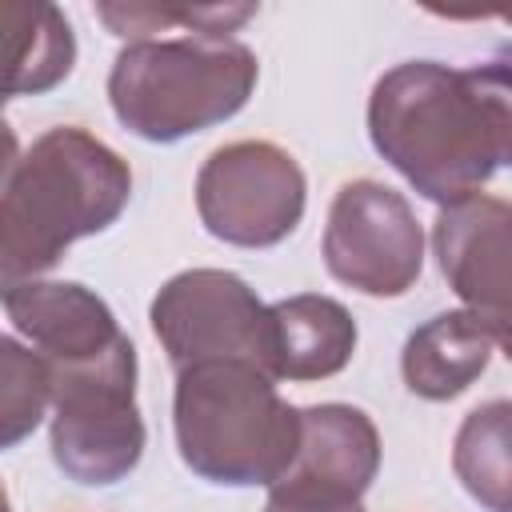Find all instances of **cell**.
<instances>
[{
    "instance_id": "cell-9",
    "label": "cell",
    "mask_w": 512,
    "mask_h": 512,
    "mask_svg": "<svg viewBox=\"0 0 512 512\" xmlns=\"http://www.w3.org/2000/svg\"><path fill=\"white\" fill-rule=\"evenodd\" d=\"M432 244L448 288L512 360V204L484 192L444 204Z\"/></svg>"
},
{
    "instance_id": "cell-4",
    "label": "cell",
    "mask_w": 512,
    "mask_h": 512,
    "mask_svg": "<svg viewBox=\"0 0 512 512\" xmlns=\"http://www.w3.org/2000/svg\"><path fill=\"white\" fill-rule=\"evenodd\" d=\"M260 64L252 48L232 36H176L132 40L108 72V100L116 120L152 144H172L236 116Z\"/></svg>"
},
{
    "instance_id": "cell-2",
    "label": "cell",
    "mask_w": 512,
    "mask_h": 512,
    "mask_svg": "<svg viewBox=\"0 0 512 512\" xmlns=\"http://www.w3.org/2000/svg\"><path fill=\"white\" fill-rule=\"evenodd\" d=\"M0 272L4 288L48 272L80 236L104 232L132 196L128 164L84 128H48L8 164L0 188Z\"/></svg>"
},
{
    "instance_id": "cell-8",
    "label": "cell",
    "mask_w": 512,
    "mask_h": 512,
    "mask_svg": "<svg viewBox=\"0 0 512 512\" xmlns=\"http://www.w3.org/2000/svg\"><path fill=\"white\" fill-rule=\"evenodd\" d=\"M324 264L364 296H404L424 268V232L408 200L380 180L344 184L328 208Z\"/></svg>"
},
{
    "instance_id": "cell-5",
    "label": "cell",
    "mask_w": 512,
    "mask_h": 512,
    "mask_svg": "<svg viewBox=\"0 0 512 512\" xmlns=\"http://www.w3.org/2000/svg\"><path fill=\"white\" fill-rule=\"evenodd\" d=\"M52 368V460L76 484H116L144 456L136 348L120 340L92 360Z\"/></svg>"
},
{
    "instance_id": "cell-11",
    "label": "cell",
    "mask_w": 512,
    "mask_h": 512,
    "mask_svg": "<svg viewBox=\"0 0 512 512\" xmlns=\"http://www.w3.org/2000/svg\"><path fill=\"white\" fill-rule=\"evenodd\" d=\"M380 468V436L368 412L352 404L300 408V452L272 488L360 500Z\"/></svg>"
},
{
    "instance_id": "cell-13",
    "label": "cell",
    "mask_w": 512,
    "mask_h": 512,
    "mask_svg": "<svg viewBox=\"0 0 512 512\" xmlns=\"http://www.w3.org/2000/svg\"><path fill=\"white\" fill-rule=\"evenodd\" d=\"M276 380H328L356 352V320L332 296L300 292L272 304Z\"/></svg>"
},
{
    "instance_id": "cell-12",
    "label": "cell",
    "mask_w": 512,
    "mask_h": 512,
    "mask_svg": "<svg viewBox=\"0 0 512 512\" xmlns=\"http://www.w3.org/2000/svg\"><path fill=\"white\" fill-rule=\"evenodd\" d=\"M492 332L468 312H440L420 324L400 356V372L412 396L424 400H452L460 396L492 360Z\"/></svg>"
},
{
    "instance_id": "cell-18",
    "label": "cell",
    "mask_w": 512,
    "mask_h": 512,
    "mask_svg": "<svg viewBox=\"0 0 512 512\" xmlns=\"http://www.w3.org/2000/svg\"><path fill=\"white\" fill-rule=\"evenodd\" d=\"M264 512H364L360 500L340 496H316V492H292V488H268Z\"/></svg>"
},
{
    "instance_id": "cell-7",
    "label": "cell",
    "mask_w": 512,
    "mask_h": 512,
    "mask_svg": "<svg viewBox=\"0 0 512 512\" xmlns=\"http://www.w3.org/2000/svg\"><path fill=\"white\" fill-rule=\"evenodd\" d=\"M304 172L268 140H236L216 148L196 176L200 224L240 248H272L296 232L304 216Z\"/></svg>"
},
{
    "instance_id": "cell-14",
    "label": "cell",
    "mask_w": 512,
    "mask_h": 512,
    "mask_svg": "<svg viewBox=\"0 0 512 512\" xmlns=\"http://www.w3.org/2000/svg\"><path fill=\"white\" fill-rule=\"evenodd\" d=\"M4 24V96H36L56 88L76 64V40L56 4L8 0Z\"/></svg>"
},
{
    "instance_id": "cell-17",
    "label": "cell",
    "mask_w": 512,
    "mask_h": 512,
    "mask_svg": "<svg viewBox=\"0 0 512 512\" xmlns=\"http://www.w3.org/2000/svg\"><path fill=\"white\" fill-rule=\"evenodd\" d=\"M96 16L116 32L132 40H152L160 28H188L208 36H228L248 16H256V4H200V8H160V4H96Z\"/></svg>"
},
{
    "instance_id": "cell-6",
    "label": "cell",
    "mask_w": 512,
    "mask_h": 512,
    "mask_svg": "<svg viewBox=\"0 0 512 512\" xmlns=\"http://www.w3.org/2000/svg\"><path fill=\"white\" fill-rule=\"evenodd\" d=\"M148 320L176 372L204 360H248L276 376L272 308L236 272L188 268L172 276L156 292Z\"/></svg>"
},
{
    "instance_id": "cell-10",
    "label": "cell",
    "mask_w": 512,
    "mask_h": 512,
    "mask_svg": "<svg viewBox=\"0 0 512 512\" xmlns=\"http://www.w3.org/2000/svg\"><path fill=\"white\" fill-rule=\"evenodd\" d=\"M4 312L12 328L48 360H92L128 340L112 308L72 280H20L4 288Z\"/></svg>"
},
{
    "instance_id": "cell-3",
    "label": "cell",
    "mask_w": 512,
    "mask_h": 512,
    "mask_svg": "<svg viewBox=\"0 0 512 512\" xmlns=\"http://www.w3.org/2000/svg\"><path fill=\"white\" fill-rule=\"evenodd\" d=\"M180 460L212 484H276L300 452V412L276 376L248 360H204L176 372L172 400Z\"/></svg>"
},
{
    "instance_id": "cell-15",
    "label": "cell",
    "mask_w": 512,
    "mask_h": 512,
    "mask_svg": "<svg viewBox=\"0 0 512 512\" xmlns=\"http://www.w3.org/2000/svg\"><path fill=\"white\" fill-rule=\"evenodd\" d=\"M452 472L488 512H512V400H492L464 416Z\"/></svg>"
},
{
    "instance_id": "cell-16",
    "label": "cell",
    "mask_w": 512,
    "mask_h": 512,
    "mask_svg": "<svg viewBox=\"0 0 512 512\" xmlns=\"http://www.w3.org/2000/svg\"><path fill=\"white\" fill-rule=\"evenodd\" d=\"M52 404V368L36 348L0 340V444H20Z\"/></svg>"
},
{
    "instance_id": "cell-19",
    "label": "cell",
    "mask_w": 512,
    "mask_h": 512,
    "mask_svg": "<svg viewBox=\"0 0 512 512\" xmlns=\"http://www.w3.org/2000/svg\"><path fill=\"white\" fill-rule=\"evenodd\" d=\"M504 20H508V24H512V12H504Z\"/></svg>"
},
{
    "instance_id": "cell-1",
    "label": "cell",
    "mask_w": 512,
    "mask_h": 512,
    "mask_svg": "<svg viewBox=\"0 0 512 512\" xmlns=\"http://www.w3.org/2000/svg\"><path fill=\"white\" fill-rule=\"evenodd\" d=\"M368 136L420 196L468 200L512 168V64H396L372 88Z\"/></svg>"
}]
</instances>
